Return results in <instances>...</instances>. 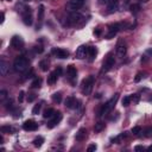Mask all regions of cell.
Wrapping results in <instances>:
<instances>
[{"mask_svg": "<svg viewBox=\"0 0 152 152\" xmlns=\"http://www.w3.org/2000/svg\"><path fill=\"white\" fill-rule=\"evenodd\" d=\"M30 67V63H29V59L24 57V56H19L14 59V62H13V69L17 72H25L26 70L29 69Z\"/></svg>", "mask_w": 152, "mask_h": 152, "instance_id": "6da1fadb", "label": "cell"}, {"mask_svg": "<svg viewBox=\"0 0 152 152\" xmlns=\"http://www.w3.org/2000/svg\"><path fill=\"white\" fill-rule=\"evenodd\" d=\"M118 100H119V94L116 93V94H114L113 97H111L109 100L102 106L101 109H100V112H99L97 116H100V118H101V116H103V115H107V114L109 113V112L115 107V105H116Z\"/></svg>", "mask_w": 152, "mask_h": 152, "instance_id": "7a4b0ae2", "label": "cell"}, {"mask_svg": "<svg viewBox=\"0 0 152 152\" xmlns=\"http://www.w3.org/2000/svg\"><path fill=\"white\" fill-rule=\"evenodd\" d=\"M95 83V76L94 75H89L88 77H86L82 81V86H81V90L83 95H90L91 91H93V87Z\"/></svg>", "mask_w": 152, "mask_h": 152, "instance_id": "3957f363", "label": "cell"}, {"mask_svg": "<svg viewBox=\"0 0 152 152\" xmlns=\"http://www.w3.org/2000/svg\"><path fill=\"white\" fill-rule=\"evenodd\" d=\"M115 64V58L112 54H108V56L106 57V59L103 61V64H102V69H101V72H107L109 71L112 68L114 67Z\"/></svg>", "mask_w": 152, "mask_h": 152, "instance_id": "277c9868", "label": "cell"}, {"mask_svg": "<svg viewBox=\"0 0 152 152\" xmlns=\"http://www.w3.org/2000/svg\"><path fill=\"white\" fill-rule=\"evenodd\" d=\"M62 118H63V115H62L61 112H56L55 115L51 118V120L47 124V127H48V128H54L55 126H57V125H58L59 122H61Z\"/></svg>", "mask_w": 152, "mask_h": 152, "instance_id": "5b68a950", "label": "cell"}, {"mask_svg": "<svg viewBox=\"0 0 152 152\" xmlns=\"http://www.w3.org/2000/svg\"><path fill=\"white\" fill-rule=\"evenodd\" d=\"M88 52H89V47H87V45H80L75 52V56L78 59H83L88 56Z\"/></svg>", "mask_w": 152, "mask_h": 152, "instance_id": "8992f818", "label": "cell"}, {"mask_svg": "<svg viewBox=\"0 0 152 152\" xmlns=\"http://www.w3.org/2000/svg\"><path fill=\"white\" fill-rule=\"evenodd\" d=\"M83 19L82 14L81 13H78V12H71L70 13V16L68 18V25H75V24H78L81 20Z\"/></svg>", "mask_w": 152, "mask_h": 152, "instance_id": "52a82bcc", "label": "cell"}, {"mask_svg": "<svg viewBox=\"0 0 152 152\" xmlns=\"http://www.w3.org/2000/svg\"><path fill=\"white\" fill-rule=\"evenodd\" d=\"M64 106L67 108L74 109V108H77L78 106H80V101H78L75 96H68L67 99H65V101H64Z\"/></svg>", "mask_w": 152, "mask_h": 152, "instance_id": "ba28073f", "label": "cell"}, {"mask_svg": "<svg viewBox=\"0 0 152 152\" xmlns=\"http://www.w3.org/2000/svg\"><path fill=\"white\" fill-rule=\"evenodd\" d=\"M120 29H121V24H118V23H115V24H111V25H108V35H107V39H112L113 38L119 31H120Z\"/></svg>", "mask_w": 152, "mask_h": 152, "instance_id": "9c48e42d", "label": "cell"}, {"mask_svg": "<svg viewBox=\"0 0 152 152\" xmlns=\"http://www.w3.org/2000/svg\"><path fill=\"white\" fill-rule=\"evenodd\" d=\"M11 45L12 48H14L16 50H20L24 48V41L20 36H13L11 39Z\"/></svg>", "mask_w": 152, "mask_h": 152, "instance_id": "30bf717a", "label": "cell"}, {"mask_svg": "<svg viewBox=\"0 0 152 152\" xmlns=\"http://www.w3.org/2000/svg\"><path fill=\"white\" fill-rule=\"evenodd\" d=\"M86 0H70L69 4H68V10L71 12H75L78 9H81L83 4H84Z\"/></svg>", "mask_w": 152, "mask_h": 152, "instance_id": "8fae6325", "label": "cell"}, {"mask_svg": "<svg viewBox=\"0 0 152 152\" xmlns=\"http://www.w3.org/2000/svg\"><path fill=\"white\" fill-rule=\"evenodd\" d=\"M62 72V69L61 68H58V69H56L55 71H52L51 74L48 76V84H50V86H52V84H55L56 82H57V78H58V76H59V74Z\"/></svg>", "mask_w": 152, "mask_h": 152, "instance_id": "7c38bea8", "label": "cell"}, {"mask_svg": "<svg viewBox=\"0 0 152 152\" xmlns=\"http://www.w3.org/2000/svg\"><path fill=\"white\" fill-rule=\"evenodd\" d=\"M126 51H127V48H126V44L124 43V41H119L118 44H116V54L119 57H124L126 55Z\"/></svg>", "mask_w": 152, "mask_h": 152, "instance_id": "4fadbf2b", "label": "cell"}, {"mask_svg": "<svg viewBox=\"0 0 152 152\" xmlns=\"http://www.w3.org/2000/svg\"><path fill=\"white\" fill-rule=\"evenodd\" d=\"M67 75H68V78L71 82H74L77 78V70H76V68L74 67V65L70 64L67 67Z\"/></svg>", "mask_w": 152, "mask_h": 152, "instance_id": "5bb4252c", "label": "cell"}, {"mask_svg": "<svg viewBox=\"0 0 152 152\" xmlns=\"http://www.w3.org/2000/svg\"><path fill=\"white\" fill-rule=\"evenodd\" d=\"M23 128L25 131H36L38 128V124L34 120H26L23 124Z\"/></svg>", "mask_w": 152, "mask_h": 152, "instance_id": "9a60e30c", "label": "cell"}, {"mask_svg": "<svg viewBox=\"0 0 152 152\" xmlns=\"http://www.w3.org/2000/svg\"><path fill=\"white\" fill-rule=\"evenodd\" d=\"M52 54H54L57 58H61V59L68 58V56H69V52L64 49H54L52 50Z\"/></svg>", "mask_w": 152, "mask_h": 152, "instance_id": "2e32d148", "label": "cell"}, {"mask_svg": "<svg viewBox=\"0 0 152 152\" xmlns=\"http://www.w3.org/2000/svg\"><path fill=\"white\" fill-rule=\"evenodd\" d=\"M86 137H87V130H86L84 127H82V128H80L77 131V133L75 136V139L77 141H82V140L86 139Z\"/></svg>", "mask_w": 152, "mask_h": 152, "instance_id": "e0dca14e", "label": "cell"}, {"mask_svg": "<svg viewBox=\"0 0 152 152\" xmlns=\"http://www.w3.org/2000/svg\"><path fill=\"white\" fill-rule=\"evenodd\" d=\"M10 69V65L7 62H5L4 59H1L0 61V74H1L3 76H5L6 74H7V71Z\"/></svg>", "mask_w": 152, "mask_h": 152, "instance_id": "ac0fdd59", "label": "cell"}, {"mask_svg": "<svg viewBox=\"0 0 152 152\" xmlns=\"http://www.w3.org/2000/svg\"><path fill=\"white\" fill-rule=\"evenodd\" d=\"M118 0H112V1L107 5V10H108V13H114L118 11Z\"/></svg>", "mask_w": 152, "mask_h": 152, "instance_id": "d6986e66", "label": "cell"}, {"mask_svg": "<svg viewBox=\"0 0 152 152\" xmlns=\"http://www.w3.org/2000/svg\"><path fill=\"white\" fill-rule=\"evenodd\" d=\"M44 13H45V7H44V5H39V6H38V12H37L38 22H42L43 19H44Z\"/></svg>", "mask_w": 152, "mask_h": 152, "instance_id": "ffe728a7", "label": "cell"}, {"mask_svg": "<svg viewBox=\"0 0 152 152\" xmlns=\"http://www.w3.org/2000/svg\"><path fill=\"white\" fill-rule=\"evenodd\" d=\"M55 109L54 108H47L44 112H43V118H45V119H51L52 116L55 115Z\"/></svg>", "mask_w": 152, "mask_h": 152, "instance_id": "44dd1931", "label": "cell"}, {"mask_svg": "<svg viewBox=\"0 0 152 152\" xmlns=\"http://www.w3.org/2000/svg\"><path fill=\"white\" fill-rule=\"evenodd\" d=\"M97 55V49L95 47H89V52H88V56H89V61H94V58Z\"/></svg>", "mask_w": 152, "mask_h": 152, "instance_id": "7402d4cb", "label": "cell"}, {"mask_svg": "<svg viewBox=\"0 0 152 152\" xmlns=\"http://www.w3.org/2000/svg\"><path fill=\"white\" fill-rule=\"evenodd\" d=\"M39 67H41L42 71H48L49 70V61L48 59H43V61L39 62Z\"/></svg>", "mask_w": 152, "mask_h": 152, "instance_id": "603a6c76", "label": "cell"}, {"mask_svg": "<svg viewBox=\"0 0 152 152\" xmlns=\"http://www.w3.org/2000/svg\"><path fill=\"white\" fill-rule=\"evenodd\" d=\"M52 101L56 102V103H61L62 102V94L59 93H55L54 95H52Z\"/></svg>", "mask_w": 152, "mask_h": 152, "instance_id": "cb8c5ba5", "label": "cell"}, {"mask_svg": "<svg viewBox=\"0 0 152 152\" xmlns=\"http://www.w3.org/2000/svg\"><path fill=\"white\" fill-rule=\"evenodd\" d=\"M43 143H44V138H42V137H37L36 139L34 140L35 147H41L42 145H43Z\"/></svg>", "mask_w": 152, "mask_h": 152, "instance_id": "d4e9b609", "label": "cell"}, {"mask_svg": "<svg viewBox=\"0 0 152 152\" xmlns=\"http://www.w3.org/2000/svg\"><path fill=\"white\" fill-rule=\"evenodd\" d=\"M41 84H42V80L39 77H36L34 81H32V83H31V87L32 88H39L41 87Z\"/></svg>", "mask_w": 152, "mask_h": 152, "instance_id": "484cf974", "label": "cell"}, {"mask_svg": "<svg viewBox=\"0 0 152 152\" xmlns=\"http://www.w3.org/2000/svg\"><path fill=\"white\" fill-rule=\"evenodd\" d=\"M131 12L133 13V14H137L138 12L140 11V5L139 4H133V5H131Z\"/></svg>", "mask_w": 152, "mask_h": 152, "instance_id": "4316f807", "label": "cell"}, {"mask_svg": "<svg viewBox=\"0 0 152 152\" xmlns=\"http://www.w3.org/2000/svg\"><path fill=\"white\" fill-rule=\"evenodd\" d=\"M1 132L3 133H14L16 130L13 127H11V126H3L1 127Z\"/></svg>", "mask_w": 152, "mask_h": 152, "instance_id": "83f0119b", "label": "cell"}, {"mask_svg": "<svg viewBox=\"0 0 152 152\" xmlns=\"http://www.w3.org/2000/svg\"><path fill=\"white\" fill-rule=\"evenodd\" d=\"M105 128V124L103 122H97V124H95V126H94V131L96 132H101L102 130Z\"/></svg>", "mask_w": 152, "mask_h": 152, "instance_id": "f1b7e54d", "label": "cell"}, {"mask_svg": "<svg viewBox=\"0 0 152 152\" xmlns=\"http://www.w3.org/2000/svg\"><path fill=\"white\" fill-rule=\"evenodd\" d=\"M131 100H132L131 96H125V97L122 99V100H121V103H122L124 107H127V106L131 103Z\"/></svg>", "mask_w": 152, "mask_h": 152, "instance_id": "f546056e", "label": "cell"}, {"mask_svg": "<svg viewBox=\"0 0 152 152\" xmlns=\"http://www.w3.org/2000/svg\"><path fill=\"white\" fill-rule=\"evenodd\" d=\"M41 108H42V105L41 103H37L35 107H34V109H32V114H35V115H37L39 112H41Z\"/></svg>", "mask_w": 152, "mask_h": 152, "instance_id": "4dcf8cb0", "label": "cell"}, {"mask_svg": "<svg viewBox=\"0 0 152 152\" xmlns=\"http://www.w3.org/2000/svg\"><path fill=\"white\" fill-rule=\"evenodd\" d=\"M5 107H6V109H13V100L12 99H10V100H7L5 102Z\"/></svg>", "mask_w": 152, "mask_h": 152, "instance_id": "1f68e13d", "label": "cell"}, {"mask_svg": "<svg viewBox=\"0 0 152 152\" xmlns=\"http://www.w3.org/2000/svg\"><path fill=\"white\" fill-rule=\"evenodd\" d=\"M132 133H133L134 136H139L141 133V128L139 126H136V127L132 128Z\"/></svg>", "mask_w": 152, "mask_h": 152, "instance_id": "d6a6232c", "label": "cell"}, {"mask_svg": "<svg viewBox=\"0 0 152 152\" xmlns=\"http://www.w3.org/2000/svg\"><path fill=\"white\" fill-rule=\"evenodd\" d=\"M144 136L145 137H152V127H147V128H145L144 130Z\"/></svg>", "mask_w": 152, "mask_h": 152, "instance_id": "836d02e7", "label": "cell"}, {"mask_svg": "<svg viewBox=\"0 0 152 152\" xmlns=\"http://www.w3.org/2000/svg\"><path fill=\"white\" fill-rule=\"evenodd\" d=\"M34 51L36 52V54H42V52L44 51V48L42 47V45H36V47L34 48Z\"/></svg>", "mask_w": 152, "mask_h": 152, "instance_id": "e575fe53", "label": "cell"}, {"mask_svg": "<svg viewBox=\"0 0 152 152\" xmlns=\"http://www.w3.org/2000/svg\"><path fill=\"white\" fill-rule=\"evenodd\" d=\"M6 97H7V91H6L5 89L0 90V101H4Z\"/></svg>", "mask_w": 152, "mask_h": 152, "instance_id": "d590c367", "label": "cell"}, {"mask_svg": "<svg viewBox=\"0 0 152 152\" xmlns=\"http://www.w3.org/2000/svg\"><path fill=\"white\" fill-rule=\"evenodd\" d=\"M96 149H97V146H96L95 144H90L89 146L87 147V151L88 152H93V151H96Z\"/></svg>", "mask_w": 152, "mask_h": 152, "instance_id": "8d00e7d4", "label": "cell"}, {"mask_svg": "<svg viewBox=\"0 0 152 152\" xmlns=\"http://www.w3.org/2000/svg\"><path fill=\"white\" fill-rule=\"evenodd\" d=\"M24 95H25V93H24L23 90H22V91H19V95H18V101L20 102V103L24 101Z\"/></svg>", "mask_w": 152, "mask_h": 152, "instance_id": "74e56055", "label": "cell"}, {"mask_svg": "<svg viewBox=\"0 0 152 152\" xmlns=\"http://www.w3.org/2000/svg\"><path fill=\"white\" fill-rule=\"evenodd\" d=\"M97 1H99V4H100V5H108L112 0H97Z\"/></svg>", "mask_w": 152, "mask_h": 152, "instance_id": "f35d334b", "label": "cell"}, {"mask_svg": "<svg viewBox=\"0 0 152 152\" xmlns=\"http://www.w3.org/2000/svg\"><path fill=\"white\" fill-rule=\"evenodd\" d=\"M141 77H143V74H141V72H139V74H137V76H136V78H134V81H136V82H139V81L141 80Z\"/></svg>", "mask_w": 152, "mask_h": 152, "instance_id": "ab89813d", "label": "cell"}, {"mask_svg": "<svg viewBox=\"0 0 152 152\" xmlns=\"http://www.w3.org/2000/svg\"><path fill=\"white\" fill-rule=\"evenodd\" d=\"M144 150H145V147L141 146V145H137V146L134 147V151H144Z\"/></svg>", "mask_w": 152, "mask_h": 152, "instance_id": "60d3db41", "label": "cell"}, {"mask_svg": "<svg viewBox=\"0 0 152 152\" xmlns=\"http://www.w3.org/2000/svg\"><path fill=\"white\" fill-rule=\"evenodd\" d=\"M35 99H36V95H35V94H32L31 96H29V97H28V101H29V102H32V101L35 100Z\"/></svg>", "mask_w": 152, "mask_h": 152, "instance_id": "b9f144b4", "label": "cell"}, {"mask_svg": "<svg viewBox=\"0 0 152 152\" xmlns=\"http://www.w3.org/2000/svg\"><path fill=\"white\" fill-rule=\"evenodd\" d=\"M94 34H95L96 36H100V35H101V30H100V29H96V30L94 31Z\"/></svg>", "mask_w": 152, "mask_h": 152, "instance_id": "7bdbcfd3", "label": "cell"}, {"mask_svg": "<svg viewBox=\"0 0 152 152\" xmlns=\"http://www.w3.org/2000/svg\"><path fill=\"white\" fill-rule=\"evenodd\" d=\"M122 4H124V6H127L130 4V0H122Z\"/></svg>", "mask_w": 152, "mask_h": 152, "instance_id": "ee69618b", "label": "cell"}, {"mask_svg": "<svg viewBox=\"0 0 152 152\" xmlns=\"http://www.w3.org/2000/svg\"><path fill=\"white\" fill-rule=\"evenodd\" d=\"M4 20H5V14H4V12L1 13V23H4Z\"/></svg>", "mask_w": 152, "mask_h": 152, "instance_id": "f6af8a7d", "label": "cell"}, {"mask_svg": "<svg viewBox=\"0 0 152 152\" xmlns=\"http://www.w3.org/2000/svg\"><path fill=\"white\" fill-rule=\"evenodd\" d=\"M147 151H152V145H151V146H150L149 149H147Z\"/></svg>", "mask_w": 152, "mask_h": 152, "instance_id": "bcb514c9", "label": "cell"}, {"mask_svg": "<svg viewBox=\"0 0 152 152\" xmlns=\"http://www.w3.org/2000/svg\"><path fill=\"white\" fill-rule=\"evenodd\" d=\"M23 1H30V0H23Z\"/></svg>", "mask_w": 152, "mask_h": 152, "instance_id": "7dc6e473", "label": "cell"}, {"mask_svg": "<svg viewBox=\"0 0 152 152\" xmlns=\"http://www.w3.org/2000/svg\"><path fill=\"white\" fill-rule=\"evenodd\" d=\"M7 1H11V0H7Z\"/></svg>", "mask_w": 152, "mask_h": 152, "instance_id": "c3c4849f", "label": "cell"}]
</instances>
